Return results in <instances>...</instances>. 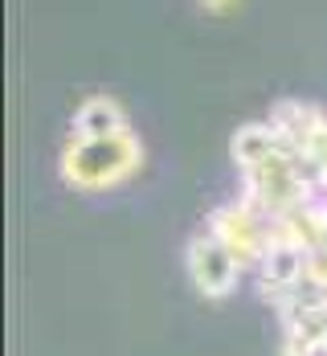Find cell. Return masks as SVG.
Masks as SVG:
<instances>
[{
    "label": "cell",
    "mask_w": 327,
    "mask_h": 356,
    "mask_svg": "<svg viewBox=\"0 0 327 356\" xmlns=\"http://www.w3.org/2000/svg\"><path fill=\"white\" fill-rule=\"evenodd\" d=\"M229 152H233V164L246 188L242 201H250L262 217H270V225L324 188L311 172L307 156H294L270 123H242L233 131Z\"/></svg>",
    "instance_id": "cell-1"
},
{
    "label": "cell",
    "mask_w": 327,
    "mask_h": 356,
    "mask_svg": "<svg viewBox=\"0 0 327 356\" xmlns=\"http://www.w3.org/2000/svg\"><path fill=\"white\" fill-rule=\"evenodd\" d=\"M147 164L144 140L135 131L107 136V140H66L58 172L74 193H110L135 180Z\"/></svg>",
    "instance_id": "cell-2"
},
{
    "label": "cell",
    "mask_w": 327,
    "mask_h": 356,
    "mask_svg": "<svg viewBox=\"0 0 327 356\" xmlns=\"http://www.w3.org/2000/svg\"><path fill=\"white\" fill-rule=\"evenodd\" d=\"M205 229L233 254V262H237L242 270H258L262 254L270 246V234H274L270 217H262L250 201L217 205V209L209 213V225H205Z\"/></svg>",
    "instance_id": "cell-3"
},
{
    "label": "cell",
    "mask_w": 327,
    "mask_h": 356,
    "mask_svg": "<svg viewBox=\"0 0 327 356\" xmlns=\"http://www.w3.org/2000/svg\"><path fill=\"white\" fill-rule=\"evenodd\" d=\"M184 270H188V283L196 286L205 299L233 295V286L242 279V266L233 262V254L221 246L209 229H201V234L188 238V246H184Z\"/></svg>",
    "instance_id": "cell-4"
},
{
    "label": "cell",
    "mask_w": 327,
    "mask_h": 356,
    "mask_svg": "<svg viewBox=\"0 0 327 356\" xmlns=\"http://www.w3.org/2000/svg\"><path fill=\"white\" fill-rule=\"evenodd\" d=\"M324 119H327V111H319L307 99H283V103H274L266 123L278 131V140L287 143L294 156H307L315 136H319V127H324Z\"/></svg>",
    "instance_id": "cell-5"
},
{
    "label": "cell",
    "mask_w": 327,
    "mask_h": 356,
    "mask_svg": "<svg viewBox=\"0 0 327 356\" xmlns=\"http://www.w3.org/2000/svg\"><path fill=\"white\" fill-rule=\"evenodd\" d=\"M123 131H135V127L115 95L82 99L70 119V140H107V136H123Z\"/></svg>",
    "instance_id": "cell-6"
},
{
    "label": "cell",
    "mask_w": 327,
    "mask_h": 356,
    "mask_svg": "<svg viewBox=\"0 0 327 356\" xmlns=\"http://www.w3.org/2000/svg\"><path fill=\"white\" fill-rule=\"evenodd\" d=\"M278 356H327V303L303 307L283 320Z\"/></svg>",
    "instance_id": "cell-7"
},
{
    "label": "cell",
    "mask_w": 327,
    "mask_h": 356,
    "mask_svg": "<svg viewBox=\"0 0 327 356\" xmlns=\"http://www.w3.org/2000/svg\"><path fill=\"white\" fill-rule=\"evenodd\" d=\"M307 164H311L315 180L327 188V119H324V127H319V136H315V143H311V152H307Z\"/></svg>",
    "instance_id": "cell-8"
},
{
    "label": "cell",
    "mask_w": 327,
    "mask_h": 356,
    "mask_svg": "<svg viewBox=\"0 0 327 356\" xmlns=\"http://www.w3.org/2000/svg\"><path fill=\"white\" fill-rule=\"evenodd\" d=\"M205 13H213V17H225V13H237L242 8V0H196Z\"/></svg>",
    "instance_id": "cell-9"
}]
</instances>
